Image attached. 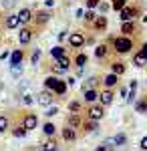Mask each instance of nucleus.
<instances>
[{
  "label": "nucleus",
  "mask_w": 147,
  "mask_h": 151,
  "mask_svg": "<svg viewBox=\"0 0 147 151\" xmlns=\"http://www.w3.org/2000/svg\"><path fill=\"white\" fill-rule=\"evenodd\" d=\"M131 47H133V45H131L129 38H115V48H117L119 52H127Z\"/></svg>",
  "instance_id": "nucleus-1"
},
{
  "label": "nucleus",
  "mask_w": 147,
  "mask_h": 151,
  "mask_svg": "<svg viewBox=\"0 0 147 151\" xmlns=\"http://www.w3.org/2000/svg\"><path fill=\"white\" fill-rule=\"evenodd\" d=\"M68 42H71V47H81L83 42H85V36L81 35V32H73V35L68 36Z\"/></svg>",
  "instance_id": "nucleus-2"
},
{
  "label": "nucleus",
  "mask_w": 147,
  "mask_h": 151,
  "mask_svg": "<svg viewBox=\"0 0 147 151\" xmlns=\"http://www.w3.org/2000/svg\"><path fill=\"white\" fill-rule=\"evenodd\" d=\"M36 125H38V119H36V115H26V117H24V125H22V127L26 129V131H28V129H34Z\"/></svg>",
  "instance_id": "nucleus-3"
},
{
  "label": "nucleus",
  "mask_w": 147,
  "mask_h": 151,
  "mask_svg": "<svg viewBox=\"0 0 147 151\" xmlns=\"http://www.w3.org/2000/svg\"><path fill=\"white\" fill-rule=\"evenodd\" d=\"M38 103L43 105V107H48V105L53 103V95L48 93V91H43V93L38 95Z\"/></svg>",
  "instance_id": "nucleus-4"
},
{
  "label": "nucleus",
  "mask_w": 147,
  "mask_h": 151,
  "mask_svg": "<svg viewBox=\"0 0 147 151\" xmlns=\"http://www.w3.org/2000/svg\"><path fill=\"white\" fill-rule=\"evenodd\" d=\"M30 30H28V28H22V30H20V32H18V40H20V45H28V42H30Z\"/></svg>",
  "instance_id": "nucleus-5"
},
{
  "label": "nucleus",
  "mask_w": 147,
  "mask_h": 151,
  "mask_svg": "<svg viewBox=\"0 0 147 151\" xmlns=\"http://www.w3.org/2000/svg\"><path fill=\"white\" fill-rule=\"evenodd\" d=\"M89 115H91L93 121H99V119L103 117V107H91V109H89Z\"/></svg>",
  "instance_id": "nucleus-6"
},
{
  "label": "nucleus",
  "mask_w": 147,
  "mask_h": 151,
  "mask_svg": "<svg viewBox=\"0 0 147 151\" xmlns=\"http://www.w3.org/2000/svg\"><path fill=\"white\" fill-rule=\"evenodd\" d=\"M16 16H18V20H20V22H28V20L32 18V14H30V10H28V8H22V10L18 12Z\"/></svg>",
  "instance_id": "nucleus-7"
},
{
  "label": "nucleus",
  "mask_w": 147,
  "mask_h": 151,
  "mask_svg": "<svg viewBox=\"0 0 147 151\" xmlns=\"http://www.w3.org/2000/svg\"><path fill=\"white\" fill-rule=\"evenodd\" d=\"M99 97H101V103L103 105H111V103H113V93H111V91H103Z\"/></svg>",
  "instance_id": "nucleus-8"
},
{
  "label": "nucleus",
  "mask_w": 147,
  "mask_h": 151,
  "mask_svg": "<svg viewBox=\"0 0 147 151\" xmlns=\"http://www.w3.org/2000/svg\"><path fill=\"white\" fill-rule=\"evenodd\" d=\"M133 16H135L133 8H123V10H121V18H123L125 22H127V20H133Z\"/></svg>",
  "instance_id": "nucleus-9"
},
{
  "label": "nucleus",
  "mask_w": 147,
  "mask_h": 151,
  "mask_svg": "<svg viewBox=\"0 0 147 151\" xmlns=\"http://www.w3.org/2000/svg\"><path fill=\"white\" fill-rule=\"evenodd\" d=\"M20 60H22V50H14L10 57V65H20Z\"/></svg>",
  "instance_id": "nucleus-10"
},
{
  "label": "nucleus",
  "mask_w": 147,
  "mask_h": 151,
  "mask_svg": "<svg viewBox=\"0 0 147 151\" xmlns=\"http://www.w3.org/2000/svg\"><path fill=\"white\" fill-rule=\"evenodd\" d=\"M63 137H65L67 141H73L75 137H77V133H75V129H73V127H67L65 131H63Z\"/></svg>",
  "instance_id": "nucleus-11"
},
{
  "label": "nucleus",
  "mask_w": 147,
  "mask_h": 151,
  "mask_svg": "<svg viewBox=\"0 0 147 151\" xmlns=\"http://www.w3.org/2000/svg\"><path fill=\"white\" fill-rule=\"evenodd\" d=\"M18 24H20V20H18V16H16V14L8 16V20H6V26H8V28H16Z\"/></svg>",
  "instance_id": "nucleus-12"
},
{
  "label": "nucleus",
  "mask_w": 147,
  "mask_h": 151,
  "mask_svg": "<svg viewBox=\"0 0 147 151\" xmlns=\"http://www.w3.org/2000/svg\"><path fill=\"white\" fill-rule=\"evenodd\" d=\"M133 63H135V67H145V63H147V58L141 55V52H137L135 58H133Z\"/></svg>",
  "instance_id": "nucleus-13"
},
{
  "label": "nucleus",
  "mask_w": 147,
  "mask_h": 151,
  "mask_svg": "<svg viewBox=\"0 0 147 151\" xmlns=\"http://www.w3.org/2000/svg\"><path fill=\"white\" fill-rule=\"evenodd\" d=\"M50 55H53L55 58L65 57V48H63V47H55V48H50Z\"/></svg>",
  "instance_id": "nucleus-14"
},
{
  "label": "nucleus",
  "mask_w": 147,
  "mask_h": 151,
  "mask_svg": "<svg viewBox=\"0 0 147 151\" xmlns=\"http://www.w3.org/2000/svg\"><path fill=\"white\" fill-rule=\"evenodd\" d=\"M55 91H57L58 95H63L65 91H67V83H63V81H57V85H55Z\"/></svg>",
  "instance_id": "nucleus-15"
},
{
  "label": "nucleus",
  "mask_w": 147,
  "mask_h": 151,
  "mask_svg": "<svg viewBox=\"0 0 147 151\" xmlns=\"http://www.w3.org/2000/svg\"><path fill=\"white\" fill-rule=\"evenodd\" d=\"M97 97H99V95L95 93V91H91V89H87V91H85V99H87L89 103H93V101H95Z\"/></svg>",
  "instance_id": "nucleus-16"
},
{
  "label": "nucleus",
  "mask_w": 147,
  "mask_h": 151,
  "mask_svg": "<svg viewBox=\"0 0 147 151\" xmlns=\"http://www.w3.org/2000/svg\"><path fill=\"white\" fill-rule=\"evenodd\" d=\"M123 73H125V67L121 65V63H115V65H113V75L119 77V75H123Z\"/></svg>",
  "instance_id": "nucleus-17"
},
{
  "label": "nucleus",
  "mask_w": 147,
  "mask_h": 151,
  "mask_svg": "<svg viewBox=\"0 0 147 151\" xmlns=\"http://www.w3.org/2000/svg\"><path fill=\"white\" fill-rule=\"evenodd\" d=\"M57 81H58V79H55V77H48V79L45 81V87H46V89H55Z\"/></svg>",
  "instance_id": "nucleus-18"
},
{
  "label": "nucleus",
  "mask_w": 147,
  "mask_h": 151,
  "mask_svg": "<svg viewBox=\"0 0 147 151\" xmlns=\"http://www.w3.org/2000/svg\"><path fill=\"white\" fill-rule=\"evenodd\" d=\"M105 85H107V87H113V85H117V75H109V77L105 79Z\"/></svg>",
  "instance_id": "nucleus-19"
},
{
  "label": "nucleus",
  "mask_w": 147,
  "mask_h": 151,
  "mask_svg": "<svg viewBox=\"0 0 147 151\" xmlns=\"http://www.w3.org/2000/svg\"><path fill=\"white\" fill-rule=\"evenodd\" d=\"M121 30H123V32H127V35H129V32H133V22H131V20H127V22L121 26Z\"/></svg>",
  "instance_id": "nucleus-20"
},
{
  "label": "nucleus",
  "mask_w": 147,
  "mask_h": 151,
  "mask_svg": "<svg viewBox=\"0 0 147 151\" xmlns=\"http://www.w3.org/2000/svg\"><path fill=\"white\" fill-rule=\"evenodd\" d=\"M43 129H45V133H46V135H55V131H57L53 123H46V125H45V127H43Z\"/></svg>",
  "instance_id": "nucleus-21"
},
{
  "label": "nucleus",
  "mask_w": 147,
  "mask_h": 151,
  "mask_svg": "<svg viewBox=\"0 0 147 151\" xmlns=\"http://www.w3.org/2000/svg\"><path fill=\"white\" fill-rule=\"evenodd\" d=\"M95 24H97V28H105V26H107V18H105V16H99V18L95 20Z\"/></svg>",
  "instance_id": "nucleus-22"
},
{
  "label": "nucleus",
  "mask_w": 147,
  "mask_h": 151,
  "mask_svg": "<svg viewBox=\"0 0 147 151\" xmlns=\"http://www.w3.org/2000/svg\"><path fill=\"white\" fill-rule=\"evenodd\" d=\"M113 8L115 10H123L125 8V0H113Z\"/></svg>",
  "instance_id": "nucleus-23"
},
{
  "label": "nucleus",
  "mask_w": 147,
  "mask_h": 151,
  "mask_svg": "<svg viewBox=\"0 0 147 151\" xmlns=\"http://www.w3.org/2000/svg\"><path fill=\"white\" fill-rule=\"evenodd\" d=\"M6 129H8V119L6 117H0V133L6 131Z\"/></svg>",
  "instance_id": "nucleus-24"
},
{
  "label": "nucleus",
  "mask_w": 147,
  "mask_h": 151,
  "mask_svg": "<svg viewBox=\"0 0 147 151\" xmlns=\"http://www.w3.org/2000/svg\"><path fill=\"white\" fill-rule=\"evenodd\" d=\"M10 73L14 75V77H18V75L22 73V69H20V65H12V67H10Z\"/></svg>",
  "instance_id": "nucleus-25"
},
{
  "label": "nucleus",
  "mask_w": 147,
  "mask_h": 151,
  "mask_svg": "<svg viewBox=\"0 0 147 151\" xmlns=\"http://www.w3.org/2000/svg\"><path fill=\"white\" fill-rule=\"evenodd\" d=\"M24 135H26V129H24V127L14 129V137H24Z\"/></svg>",
  "instance_id": "nucleus-26"
},
{
  "label": "nucleus",
  "mask_w": 147,
  "mask_h": 151,
  "mask_svg": "<svg viewBox=\"0 0 147 151\" xmlns=\"http://www.w3.org/2000/svg\"><path fill=\"white\" fill-rule=\"evenodd\" d=\"M85 129H87V131H91V133H93V131H97V121H91V123H87V125H85Z\"/></svg>",
  "instance_id": "nucleus-27"
},
{
  "label": "nucleus",
  "mask_w": 147,
  "mask_h": 151,
  "mask_svg": "<svg viewBox=\"0 0 147 151\" xmlns=\"http://www.w3.org/2000/svg\"><path fill=\"white\" fill-rule=\"evenodd\" d=\"M77 65H79V67L87 65V55H79V57H77Z\"/></svg>",
  "instance_id": "nucleus-28"
},
{
  "label": "nucleus",
  "mask_w": 147,
  "mask_h": 151,
  "mask_svg": "<svg viewBox=\"0 0 147 151\" xmlns=\"http://www.w3.org/2000/svg\"><path fill=\"white\" fill-rule=\"evenodd\" d=\"M113 141H115V147H117V145H123L125 143V135H117V137H113Z\"/></svg>",
  "instance_id": "nucleus-29"
},
{
  "label": "nucleus",
  "mask_w": 147,
  "mask_h": 151,
  "mask_svg": "<svg viewBox=\"0 0 147 151\" xmlns=\"http://www.w3.org/2000/svg\"><path fill=\"white\" fill-rule=\"evenodd\" d=\"M36 20H38V22H46V20H48V12H40V14L36 16Z\"/></svg>",
  "instance_id": "nucleus-30"
},
{
  "label": "nucleus",
  "mask_w": 147,
  "mask_h": 151,
  "mask_svg": "<svg viewBox=\"0 0 147 151\" xmlns=\"http://www.w3.org/2000/svg\"><path fill=\"white\" fill-rule=\"evenodd\" d=\"M57 149V145H55V141H50V143H46L45 147H43V151H55Z\"/></svg>",
  "instance_id": "nucleus-31"
},
{
  "label": "nucleus",
  "mask_w": 147,
  "mask_h": 151,
  "mask_svg": "<svg viewBox=\"0 0 147 151\" xmlns=\"http://www.w3.org/2000/svg\"><path fill=\"white\" fill-rule=\"evenodd\" d=\"M95 83H97V79H93V77H91L89 81H87V85H83V91H87V89H91V87H93Z\"/></svg>",
  "instance_id": "nucleus-32"
},
{
  "label": "nucleus",
  "mask_w": 147,
  "mask_h": 151,
  "mask_svg": "<svg viewBox=\"0 0 147 151\" xmlns=\"http://www.w3.org/2000/svg\"><path fill=\"white\" fill-rule=\"evenodd\" d=\"M105 52H107V50H105V47H103V45H101V47H97V50H95V55H97L99 58L105 57Z\"/></svg>",
  "instance_id": "nucleus-33"
},
{
  "label": "nucleus",
  "mask_w": 147,
  "mask_h": 151,
  "mask_svg": "<svg viewBox=\"0 0 147 151\" xmlns=\"http://www.w3.org/2000/svg\"><path fill=\"white\" fill-rule=\"evenodd\" d=\"M68 109H71V111H73V113H77V111H79V109H81V105L77 103V101H73V103L68 105Z\"/></svg>",
  "instance_id": "nucleus-34"
},
{
  "label": "nucleus",
  "mask_w": 147,
  "mask_h": 151,
  "mask_svg": "<svg viewBox=\"0 0 147 151\" xmlns=\"http://www.w3.org/2000/svg\"><path fill=\"white\" fill-rule=\"evenodd\" d=\"M57 113H58V109H57V107H48V109H46V115H48V117L57 115Z\"/></svg>",
  "instance_id": "nucleus-35"
},
{
  "label": "nucleus",
  "mask_w": 147,
  "mask_h": 151,
  "mask_svg": "<svg viewBox=\"0 0 147 151\" xmlns=\"http://www.w3.org/2000/svg\"><path fill=\"white\" fill-rule=\"evenodd\" d=\"M79 125V117H71V121H68V127H77Z\"/></svg>",
  "instance_id": "nucleus-36"
},
{
  "label": "nucleus",
  "mask_w": 147,
  "mask_h": 151,
  "mask_svg": "<svg viewBox=\"0 0 147 151\" xmlns=\"http://www.w3.org/2000/svg\"><path fill=\"white\" fill-rule=\"evenodd\" d=\"M38 58H40V50H34V52H32V65L38 63Z\"/></svg>",
  "instance_id": "nucleus-37"
},
{
  "label": "nucleus",
  "mask_w": 147,
  "mask_h": 151,
  "mask_svg": "<svg viewBox=\"0 0 147 151\" xmlns=\"http://www.w3.org/2000/svg\"><path fill=\"white\" fill-rule=\"evenodd\" d=\"M85 20H89V22H91V20H95V12H93V10H89L87 14H85Z\"/></svg>",
  "instance_id": "nucleus-38"
},
{
  "label": "nucleus",
  "mask_w": 147,
  "mask_h": 151,
  "mask_svg": "<svg viewBox=\"0 0 147 151\" xmlns=\"http://www.w3.org/2000/svg\"><path fill=\"white\" fill-rule=\"evenodd\" d=\"M87 6H89V8H95V6H99V0H87Z\"/></svg>",
  "instance_id": "nucleus-39"
},
{
  "label": "nucleus",
  "mask_w": 147,
  "mask_h": 151,
  "mask_svg": "<svg viewBox=\"0 0 147 151\" xmlns=\"http://www.w3.org/2000/svg\"><path fill=\"white\" fill-rule=\"evenodd\" d=\"M22 101H24L26 105H32V101H34V99H32V95H24V99H22Z\"/></svg>",
  "instance_id": "nucleus-40"
},
{
  "label": "nucleus",
  "mask_w": 147,
  "mask_h": 151,
  "mask_svg": "<svg viewBox=\"0 0 147 151\" xmlns=\"http://www.w3.org/2000/svg\"><path fill=\"white\" fill-rule=\"evenodd\" d=\"M137 109L143 113V111H147V105H145V103H139V105H137Z\"/></svg>",
  "instance_id": "nucleus-41"
},
{
  "label": "nucleus",
  "mask_w": 147,
  "mask_h": 151,
  "mask_svg": "<svg viewBox=\"0 0 147 151\" xmlns=\"http://www.w3.org/2000/svg\"><path fill=\"white\" fill-rule=\"evenodd\" d=\"M141 147L147 151V137H143V139H141Z\"/></svg>",
  "instance_id": "nucleus-42"
},
{
  "label": "nucleus",
  "mask_w": 147,
  "mask_h": 151,
  "mask_svg": "<svg viewBox=\"0 0 147 151\" xmlns=\"http://www.w3.org/2000/svg\"><path fill=\"white\" fill-rule=\"evenodd\" d=\"M129 89H131V91H135V89H137V81H131V85H129Z\"/></svg>",
  "instance_id": "nucleus-43"
},
{
  "label": "nucleus",
  "mask_w": 147,
  "mask_h": 151,
  "mask_svg": "<svg viewBox=\"0 0 147 151\" xmlns=\"http://www.w3.org/2000/svg\"><path fill=\"white\" fill-rule=\"evenodd\" d=\"M141 55L147 58V45H143V48H141Z\"/></svg>",
  "instance_id": "nucleus-44"
},
{
  "label": "nucleus",
  "mask_w": 147,
  "mask_h": 151,
  "mask_svg": "<svg viewBox=\"0 0 147 151\" xmlns=\"http://www.w3.org/2000/svg\"><path fill=\"white\" fill-rule=\"evenodd\" d=\"M4 4H6V6H12V4H14V0H4Z\"/></svg>",
  "instance_id": "nucleus-45"
},
{
  "label": "nucleus",
  "mask_w": 147,
  "mask_h": 151,
  "mask_svg": "<svg viewBox=\"0 0 147 151\" xmlns=\"http://www.w3.org/2000/svg\"><path fill=\"white\" fill-rule=\"evenodd\" d=\"M97 151H107V149H105V147H99V149H97Z\"/></svg>",
  "instance_id": "nucleus-46"
},
{
  "label": "nucleus",
  "mask_w": 147,
  "mask_h": 151,
  "mask_svg": "<svg viewBox=\"0 0 147 151\" xmlns=\"http://www.w3.org/2000/svg\"><path fill=\"white\" fill-rule=\"evenodd\" d=\"M55 151H57V149H55Z\"/></svg>",
  "instance_id": "nucleus-47"
}]
</instances>
